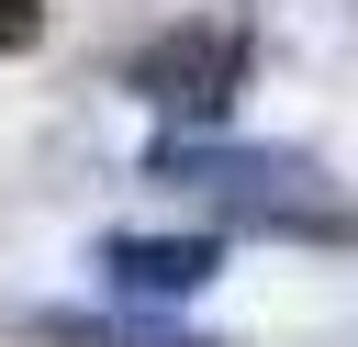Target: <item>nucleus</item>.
Returning <instances> with one entry per match:
<instances>
[{"instance_id": "7ed1b4c3", "label": "nucleus", "mask_w": 358, "mask_h": 347, "mask_svg": "<svg viewBox=\"0 0 358 347\" xmlns=\"http://www.w3.org/2000/svg\"><path fill=\"white\" fill-rule=\"evenodd\" d=\"M90 269H101V291H123V302H190V291L224 269V246H213V235H101Z\"/></svg>"}, {"instance_id": "f03ea898", "label": "nucleus", "mask_w": 358, "mask_h": 347, "mask_svg": "<svg viewBox=\"0 0 358 347\" xmlns=\"http://www.w3.org/2000/svg\"><path fill=\"white\" fill-rule=\"evenodd\" d=\"M235 90H246V22H179L134 56V101L179 112V134H213Z\"/></svg>"}, {"instance_id": "f257e3e1", "label": "nucleus", "mask_w": 358, "mask_h": 347, "mask_svg": "<svg viewBox=\"0 0 358 347\" xmlns=\"http://www.w3.org/2000/svg\"><path fill=\"white\" fill-rule=\"evenodd\" d=\"M145 179L213 201V213H246V224H336V190L302 146H224V134H157L145 146Z\"/></svg>"}, {"instance_id": "20e7f679", "label": "nucleus", "mask_w": 358, "mask_h": 347, "mask_svg": "<svg viewBox=\"0 0 358 347\" xmlns=\"http://www.w3.org/2000/svg\"><path fill=\"white\" fill-rule=\"evenodd\" d=\"M45 45V0H0V56H34Z\"/></svg>"}]
</instances>
